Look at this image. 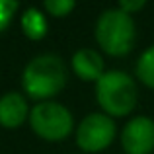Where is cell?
Instances as JSON below:
<instances>
[{
	"instance_id": "9c48e42d",
	"label": "cell",
	"mask_w": 154,
	"mask_h": 154,
	"mask_svg": "<svg viewBox=\"0 0 154 154\" xmlns=\"http://www.w3.org/2000/svg\"><path fill=\"white\" fill-rule=\"evenodd\" d=\"M20 26H22V31L26 33V37L33 39V41H39L49 31V20H47L45 12H41L35 6H29L20 16Z\"/></svg>"
},
{
	"instance_id": "ba28073f",
	"label": "cell",
	"mask_w": 154,
	"mask_h": 154,
	"mask_svg": "<svg viewBox=\"0 0 154 154\" xmlns=\"http://www.w3.org/2000/svg\"><path fill=\"white\" fill-rule=\"evenodd\" d=\"M70 66L80 80L96 84L105 72V60L100 51L92 49V47H82V49L74 51L70 59Z\"/></svg>"
},
{
	"instance_id": "277c9868",
	"label": "cell",
	"mask_w": 154,
	"mask_h": 154,
	"mask_svg": "<svg viewBox=\"0 0 154 154\" xmlns=\"http://www.w3.org/2000/svg\"><path fill=\"white\" fill-rule=\"evenodd\" d=\"M29 127L39 139L59 143L74 129V115L64 103L47 100L37 102L29 111Z\"/></svg>"
},
{
	"instance_id": "5b68a950",
	"label": "cell",
	"mask_w": 154,
	"mask_h": 154,
	"mask_svg": "<svg viewBox=\"0 0 154 154\" xmlns=\"http://www.w3.org/2000/svg\"><path fill=\"white\" fill-rule=\"evenodd\" d=\"M117 135L115 119L103 111L88 113L76 125V144L84 152H100L105 150L113 143Z\"/></svg>"
},
{
	"instance_id": "8fae6325",
	"label": "cell",
	"mask_w": 154,
	"mask_h": 154,
	"mask_svg": "<svg viewBox=\"0 0 154 154\" xmlns=\"http://www.w3.org/2000/svg\"><path fill=\"white\" fill-rule=\"evenodd\" d=\"M43 8L53 18H64L76 8V2L74 0H45Z\"/></svg>"
},
{
	"instance_id": "52a82bcc",
	"label": "cell",
	"mask_w": 154,
	"mask_h": 154,
	"mask_svg": "<svg viewBox=\"0 0 154 154\" xmlns=\"http://www.w3.org/2000/svg\"><path fill=\"white\" fill-rule=\"evenodd\" d=\"M29 103L27 98L18 90H10L0 96V127L18 129L29 121Z\"/></svg>"
},
{
	"instance_id": "4fadbf2b",
	"label": "cell",
	"mask_w": 154,
	"mask_h": 154,
	"mask_svg": "<svg viewBox=\"0 0 154 154\" xmlns=\"http://www.w3.org/2000/svg\"><path fill=\"white\" fill-rule=\"evenodd\" d=\"M117 6L121 8V10H125L127 14H135V12H139V10H143L144 6H146V2L144 0H121Z\"/></svg>"
},
{
	"instance_id": "8992f818",
	"label": "cell",
	"mask_w": 154,
	"mask_h": 154,
	"mask_svg": "<svg viewBox=\"0 0 154 154\" xmlns=\"http://www.w3.org/2000/svg\"><path fill=\"white\" fill-rule=\"evenodd\" d=\"M121 146L125 154H150L154 150V119L135 115L121 131Z\"/></svg>"
},
{
	"instance_id": "3957f363",
	"label": "cell",
	"mask_w": 154,
	"mask_h": 154,
	"mask_svg": "<svg viewBox=\"0 0 154 154\" xmlns=\"http://www.w3.org/2000/svg\"><path fill=\"white\" fill-rule=\"evenodd\" d=\"M96 102L109 117H125L137 107L139 88L129 72L111 68L94 84Z\"/></svg>"
},
{
	"instance_id": "30bf717a",
	"label": "cell",
	"mask_w": 154,
	"mask_h": 154,
	"mask_svg": "<svg viewBox=\"0 0 154 154\" xmlns=\"http://www.w3.org/2000/svg\"><path fill=\"white\" fill-rule=\"evenodd\" d=\"M135 74L139 78V82H143L144 86L154 90V45L146 47L140 53V57L137 59Z\"/></svg>"
},
{
	"instance_id": "7a4b0ae2",
	"label": "cell",
	"mask_w": 154,
	"mask_h": 154,
	"mask_svg": "<svg viewBox=\"0 0 154 154\" xmlns=\"http://www.w3.org/2000/svg\"><path fill=\"white\" fill-rule=\"evenodd\" d=\"M94 37L100 49L111 57H123L137 43V23L131 14L119 6L105 8L94 26Z\"/></svg>"
},
{
	"instance_id": "6da1fadb",
	"label": "cell",
	"mask_w": 154,
	"mask_h": 154,
	"mask_svg": "<svg viewBox=\"0 0 154 154\" xmlns=\"http://www.w3.org/2000/svg\"><path fill=\"white\" fill-rule=\"evenodd\" d=\"M68 80V70L63 57L57 53H39L31 57L22 70V90L37 102L53 100L63 92Z\"/></svg>"
},
{
	"instance_id": "7c38bea8",
	"label": "cell",
	"mask_w": 154,
	"mask_h": 154,
	"mask_svg": "<svg viewBox=\"0 0 154 154\" xmlns=\"http://www.w3.org/2000/svg\"><path fill=\"white\" fill-rule=\"evenodd\" d=\"M18 8H20L18 0H0V33L8 29Z\"/></svg>"
}]
</instances>
